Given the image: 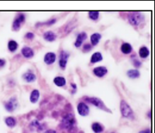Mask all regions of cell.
Returning <instances> with one entry per match:
<instances>
[{
	"label": "cell",
	"mask_w": 155,
	"mask_h": 133,
	"mask_svg": "<svg viewBox=\"0 0 155 133\" xmlns=\"http://www.w3.org/2000/svg\"><path fill=\"white\" fill-rule=\"evenodd\" d=\"M150 50L146 46H142L139 50V56L142 59H146L150 55Z\"/></svg>",
	"instance_id": "cell-15"
},
{
	"label": "cell",
	"mask_w": 155,
	"mask_h": 133,
	"mask_svg": "<svg viewBox=\"0 0 155 133\" xmlns=\"http://www.w3.org/2000/svg\"><path fill=\"white\" fill-rule=\"evenodd\" d=\"M89 17L93 21H97L99 18V12L97 11H91L89 13Z\"/></svg>",
	"instance_id": "cell-25"
},
{
	"label": "cell",
	"mask_w": 155,
	"mask_h": 133,
	"mask_svg": "<svg viewBox=\"0 0 155 133\" xmlns=\"http://www.w3.org/2000/svg\"><path fill=\"white\" fill-rule=\"evenodd\" d=\"M120 109L122 116L123 117L130 119V120H133L135 118L134 112H133V109L130 106V105L124 100H122L120 102Z\"/></svg>",
	"instance_id": "cell-1"
},
{
	"label": "cell",
	"mask_w": 155,
	"mask_h": 133,
	"mask_svg": "<svg viewBox=\"0 0 155 133\" xmlns=\"http://www.w3.org/2000/svg\"><path fill=\"white\" fill-rule=\"evenodd\" d=\"M139 133H151V130L150 129H146L144 130L140 131Z\"/></svg>",
	"instance_id": "cell-31"
},
{
	"label": "cell",
	"mask_w": 155,
	"mask_h": 133,
	"mask_svg": "<svg viewBox=\"0 0 155 133\" xmlns=\"http://www.w3.org/2000/svg\"><path fill=\"white\" fill-rule=\"evenodd\" d=\"M25 19H26V16H25L24 14H18L14 21L13 24H12V28H13L14 30H19L21 24L25 22Z\"/></svg>",
	"instance_id": "cell-6"
},
{
	"label": "cell",
	"mask_w": 155,
	"mask_h": 133,
	"mask_svg": "<svg viewBox=\"0 0 155 133\" xmlns=\"http://www.w3.org/2000/svg\"><path fill=\"white\" fill-rule=\"evenodd\" d=\"M101 38V35L99 33H93L91 35V38H90V41H91V45L93 46H95L97 45H98V43L100 41Z\"/></svg>",
	"instance_id": "cell-17"
},
{
	"label": "cell",
	"mask_w": 155,
	"mask_h": 133,
	"mask_svg": "<svg viewBox=\"0 0 155 133\" xmlns=\"http://www.w3.org/2000/svg\"><path fill=\"white\" fill-rule=\"evenodd\" d=\"M133 64L136 68L140 67L141 65H142V62L139 60H137V59H134L133 60Z\"/></svg>",
	"instance_id": "cell-28"
},
{
	"label": "cell",
	"mask_w": 155,
	"mask_h": 133,
	"mask_svg": "<svg viewBox=\"0 0 155 133\" xmlns=\"http://www.w3.org/2000/svg\"><path fill=\"white\" fill-rule=\"evenodd\" d=\"M69 56H70L69 53L66 52V51L62 50L60 52V57H59V65H60L61 69H65L66 68L68 59H69Z\"/></svg>",
	"instance_id": "cell-5"
},
{
	"label": "cell",
	"mask_w": 155,
	"mask_h": 133,
	"mask_svg": "<svg viewBox=\"0 0 155 133\" xmlns=\"http://www.w3.org/2000/svg\"><path fill=\"white\" fill-rule=\"evenodd\" d=\"M84 100L86 103L92 104L93 106H96V107L100 108V109L106 111H109L110 110L106 107V105L104 104L103 101L100 99V98H97V97H84Z\"/></svg>",
	"instance_id": "cell-3"
},
{
	"label": "cell",
	"mask_w": 155,
	"mask_h": 133,
	"mask_svg": "<svg viewBox=\"0 0 155 133\" xmlns=\"http://www.w3.org/2000/svg\"><path fill=\"white\" fill-rule=\"evenodd\" d=\"M18 106V102L16 98H11L9 101L5 103V108L9 112H12L16 109Z\"/></svg>",
	"instance_id": "cell-9"
},
{
	"label": "cell",
	"mask_w": 155,
	"mask_h": 133,
	"mask_svg": "<svg viewBox=\"0 0 155 133\" xmlns=\"http://www.w3.org/2000/svg\"><path fill=\"white\" fill-rule=\"evenodd\" d=\"M53 82L57 86L63 87V86H65L66 85V79L65 77L59 76V77H56L54 79Z\"/></svg>",
	"instance_id": "cell-19"
},
{
	"label": "cell",
	"mask_w": 155,
	"mask_h": 133,
	"mask_svg": "<svg viewBox=\"0 0 155 133\" xmlns=\"http://www.w3.org/2000/svg\"><path fill=\"white\" fill-rule=\"evenodd\" d=\"M55 22H56V19H55V18H52V19H50L48 21H46V22L41 23V24H37V26H38V25H41V26H51V25H52V24H55Z\"/></svg>",
	"instance_id": "cell-26"
},
{
	"label": "cell",
	"mask_w": 155,
	"mask_h": 133,
	"mask_svg": "<svg viewBox=\"0 0 155 133\" xmlns=\"http://www.w3.org/2000/svg\"><path fill=\"white\" fill-rule=\"evenodd\" d=\"M71 86H72V89H73L74 91L77 89V85H76L74 83H71Z\"/></svg>",
	"instance_id": "cell-33"
},
{
	"label": "cell",
	"mask_w": 155,
	"mask_h": 133,
	"mask_svg": "<svg viewBox=\"0 0 155 133\" xmlns=\"http://www.w3.org/2000/svg\"><path fill=\"white\" fill-rule=\"evenodd\" d=\"M21 54L24 58L27 59H31L33 57L34 55V51L33 49L28 46H25L21 49Z\"/></svg>",
	"instance_id": "cell-12"
},
{
	"label": "cell",
	"mask_w": 155,
	"mask_h": 133,
	"mask_svg": "<svg viewBox=\"0 0 155 133\" xmlns=\"http://www.w3.org/2000/svg\"><path fill=\"white\" fill-rule=\"evenodd\" d=\"M39 97H40L39 91L37 90V89H34V90L32 91V92L31 93V96H30L31 102L33 103H37L38 99H39Z\"/></svg>",
	"instance_id": "cell-20"
},
{
	"label": "cell",
	"mask_w": 155,
	"mask_h": 133,
	"mask_svg": "<svg viewBox=\"0 0 155 133\" xmlns=\"http://www.w3.org/2000/svg\"><path fill=\"white\" fill-rule=\"evenodd\" d=\"M34 37H35V35L32 33V32H29L25 35V38L28 40H32L33 39Z\"/></svg>",
	"instance_id": "cell-29"
},
{
	"label": "cell",
	"mask_w": 155,
	"mask_h": 133,
	"mask_svg": "<svg viewBox=\"0 0 155 133\" xmlns=\"http://www.w3.org/2000/svg\"><path fill=\"white\" fill-rule=\"evenodd\" d=\"M102 60H103L102 54L100 52H96L91 55V59H90V62H91V63H97L102 61Z\"/></svg>",
	"instance_id": "cell-18"
},
{
	"label": "cell",
	"mask_w": 155,
	"mask_h": 133,
	"mask_svg": "<svg viewBox=\"0 0 155 133\" xmlns=\"http://www.w3.org/2000/svg\"><path fill=\"white\" fill-rule=\"evenodd\" d=\"M6 64V61L4 60H3V59H0V67H1V66H4Z\"/></svg>",
	"instance_id": "cell-30"
},
{
	"label": "cell",
	"mask_w": 155,
	"mask_h": 133,
	"mask_svg": "<svg viewBox=\"0 0 155 133\" xmlns=\"http://www.w3.org/2000/svg\"><path fill=\"white\" fill-rule=\"evenodd\" d=\"M87 38V34L85 32H82V33H79L77 36V39L74 42V46L76 48H80L83 43V42Z\"/></svg>",
	"instance_id": "cell-11"
},
{
	"label": "cell",
	"mask_w": 155,
	"mask_h": 133,
	"mask_svg": "<svg viewBox=\"0 0 155 133\" xmlns=\"http://www.w3.org/2000/svg\"><path fill=\"white\" fill-rule=\"evenodd\" d=\"M107 72H108V69L106 66H97V67L94 68L93 69V73L96 77H98L99 78H101L103 77L105 75H106Z\"/></svg>",
	"instance_id": "cell-8"
},
{
	"label": "cell",
	"mask_w": 155,
	"mask_h": 133,
	"mask_svg": "<svg viewBox=\"0 0 155 133\" xmlns=\"http://www.w3.org/2000/svg\"><path fill=\"white\" fill-rule=\"evenodd\" d=\"M77 111H78L79 115L84 117L89 115V108L86 103H84V102H80L77 106Z\"/></svg>",
	"instance_id": "cell-7"
},
{
	"label": "cell",
	"mask_w": 155,
	"mask_h": 133,
	"mask_svg": "<svg viewBox=\"0 0 155 133\" xmlns=\"http://www.w3.org/2000/svg\"><path fill=\"white\" fill-rule=\"evenodd\" d=\"M45 133H57L55 130H48L46 131Z\"/></svg>",
	"instance_id": "cell-32"
},
{
	"label": "cell",
	"mask_w": 155,
	"mask_h": 133,
	"mask_svg": "<svg viewBox=\"0 0 155 133\" xmlns=\"http://www.w3.org/2000/svg\"><path fill=\"white\" fill-rule=\"evenodd\" d=\"M75 123V117L72 113L67 114L63 117V120H62V125L65 129H71L74 128Z\"/></svg>",
	"instance_id": "cell-4"
},
{
	"label": "cell",
	"mask_w": 155,
	"mask_h": 133,
	"mask_svg": "<svg viewBox=\"0 0 155 133\" xmlns=\"http://www.w3.org/2000/svg\"><path fill=\"white\" fill-rule=\"evenodd\" d=\"M91 49H92V46H91V45L89 44V43H86L83 47L84 52H89L90 50H91Z\"/></svg>",
	"instance_id": "cell-27"
},
{
	"label": "cell",
	"mask_w": 155,
	"mask_h": 133,
	"mask_svg": "<svg viewBox=\"0 0 155 133\" xmlns=\"http://www.w3.org/2000/svg\"><path fill=\"white\" fill-rule=\"evenodd\" d=\"M120 50L125 55H128L133 51V47L129 43H123L120 46Z\"/></svg>",
	"instance_id": "cell-14"
},
{
	"label": "cell",
	"mask_w": 155,
	"mask_h": 133,
	"mask_svg": "<svg viewBox=\"0 0 155 133\" xmlns=\"http://www.w3.org/2000/svg\"><path fill=\"white\" fill-rule=\"evenodd\" d=\"M23 78L27 82L32 83L36 80V75L33 72H26L23 75Z\"/></svg>",
	"instance_id": "cell-16"
},
{
	"label": "cell",
	"mask_w": 155,
	"mask_h": 133,
	"mask_svg": "<svg viewBox=\"0 0 155 133\" xmlns=\"http://www.w3.org/2000/svg\"><path fill=\"white\" fill-rule=\"evenodd\" d=\"M91 128L95 133H101L103 131V127L99 123H93L91 125Z\"/></svg>",
	"instance_id": "cell-23"
},
{
	"label": "cell",
	"mask_w": 155,
	"mask_h": 133,
	"mask_svg": "<svg viewBox=\"0 0 155 133\" xmlns=\"http://www.w3.org/2000/svg\"><path fill=\"white\" fill-rule=\"evenodd\" d=\"M5 123L9 128H14L16 124V120L14 117H8L5 119Z\"/></svg>",
	"instance_id": "cell-24"
},
{
	"label": "cell",
	"mask_w": 155,
	"mask_h": 133,
	"mask_svg": "<svg viewBox=\"0 0 155 133\" xmlns=\"http://www.w3.org/2000/svg\"><path fill=\"white\" fill-rule=\"evenodd\" d=\"M43 38L48 42H53L56 40L57 35L54 32L49 31H46L43 34Z\"/></svg>",
	"instance_id": "cell-13"
},
{
	"label": "cell",
	"mask_w": 155,
	"mask_h": 133,
	"mask_svg": "<svg viewBox=\"0 0 155 133\" xmlns=\"http://www.w3.org/2000/svg\"><path fill=\"white\" fill-rule=\"evenodd\" d=\"M128 21L133 26H139L145 20V16L139 12H131L128 14Z\"/></svg>",
	"instance_id": "cell-2"
},
{
	"label": "cell",
	"mask_w": 155,
	"mask_h": 133,
	"mask_svg": "<svg viewBox=\"0 0 155 133\" xmlns=\"http://www.w3.org/2000/svg\"><path fill=\"white\" fill-rule=\"evenodd\" d=\"M18 47V45L16 41H14V40H11L8 43V49L10 52H14L17 50Z\"/></svg>",
	"instance_id": "cell-22"
},
{
	"label": "cell",
	"mask_w": 155,
	"mask_h": 133,
	"mask_svg": "<svg viewBox=\"0 0 155 133\" xmlns=\"http://www.w3.org/2000/svg\"><path fill=\"white\" fill-rule=\"evenodd\" d=\"M56 60V55L52 52H49L46 54L44 57V62L48 65L52 64Z\"/></svg>",
	"instance_id": "cell-10"
},
{
	"label": "cell",
	"mask_w": 155,
	"mask_h": 133,
	"mask_svg": "<svg viewBox=\"0 0 155 133\" xmlns=\"http://www.w3.org/2000/svg\"><path fill=\"white\" fill-rule=\"evenodd\" d=\"M127 75L131 79H137L139 77L140 73L137 69H129L127 72Z\"/></svg>",
	"instance_id": "cell-21"
}]
</instances>
